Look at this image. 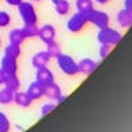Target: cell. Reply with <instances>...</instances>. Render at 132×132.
<instances>
[{
	"label": "cell",
	"instance_id": "obj_1",
	"mask_svg": "<svg viewBox=\"0 0 132 132\" xmlns=\"http://www.w3.org/2000/svg\"><path fill=\"white\" fill-rule=\"evenodd\" d=\"M96 40H98L99 44H106V45H110V46H116L119 42H122L123 33L108 25V27L101 28L98 30Z\"/></svg>",
	"mask_w": 132,
	"mask_h": 132
},
{
	"label": "cell",
	"instance_id": "obj_2",
	"mask_svg": "<svg viewBox=\"0 0 132 132\" xmlns=\"http://www.w3.org/2000/svg\"><path fill=\"white\" fill-rule=\"evenodd\" d=\"M56 62H57V66L61 70V73H63L65 75L74 77V75L78 74V63H77V61L71 56H69V54L61 52L56 57Z\"/></svg>",
	"mask_w": 132,
	"mask_h": 132
},
{
	"label": "cell",
	"instance_id": "obj_3",
	"mask_svg": "<svg viewBox=\"0 0 132 132\" xmlns=\"http://www.w3.org/2000/svg\"><path fill=\"white\" fill-rule=\"evenodd\" d=\"M85 16H86L87 23L95 25L98 29L108 27L110 23H111V17H110V15L106 12V11H103V9L93 8L90 12H87Z\"/></svg>",
	"mask_w": 132,
	"mask_h": 132
},
{
	"label": "cell",
	"instance_id": "obj_4",
	"mask_svg": "<svg viewBox=\"0 0 132 132\" xmlns=\"http://www.w3.org/2000/svg\"><path fill=\"white\" fill-rule=\"evenodd\" d=\"M17 11H19V15H20L24 24H37L38 16H37V12H36V7L33 5L32 2H25V0H23V2L17 5Z\"/></svg>",
	"mask_w": 132,
	"mask_h": 132
},
{
	"label": "cell",
	"instance_id": "obj_5",
	"mask_svg": "<svg viewBox=\"0 0 132 132\" xmlns=\"http://www.w3.org/2000/svg\"><path fill=\"white\" fill-rule=\"evenodd\" d=\"M89 24L87 23V20H86V16L81 12H75L73 15L69 16L68 21H66V29H68L70 33H81L86 25Z\"/></svg>",
	"mask_w": 132,
	"mask_h": 132
},
{
	"label": "cell",
	"instance_id": "obj_6",
	"mask_svg": "<svg viewBox=\"0 0 132 132\" xmlns=\"http://www.w3.org/2000/svg\"><path fill=\"white\" fill-rule=\"evenodd\" d=\"M37 37L44 42V44H48L53 40H56L57 37V29L54 25L52 24H44L42 27L38 28V35Z\"/></svg>",
	"mask_w": 132,
	"mask_h": 132
},
{
	"label": "cell",
	"instance_id": "obj_7",
	"mask_svg": "<svg viewBox=\"0 0 132 132\" xmlns=\"http://www.w3.org/2000/svg\"><path fill=\"white\" fill-rule=\"evenodd\" d=\"M36 81L45 87L46 85L56 81V77H54L53 71L48 68V66H42V68L36 69Z\"/></svg>",
	"mask_w": 132,
	"mask_h": 132
},
{
	"label": "cell",
	"instance_id": "obj_8",
	"mask_svg": "<svg viewBox=\"0 0 132 132\" xmlns=\"http://www.w3.org/2000/svg\"><path fill=\"white\" fill-rule=\"evenodd\" d=\"M77 63H78V74H83V75L93 74L98 69V66H99V63L95 60L89 58V57L77 61Z\"/></svg>",
	"mask_w": 132,
	"mask_h": 132
},
{
	"label": "cell",
	"instance_id": "obj_9",
	"mask_svg": "<svg viewBox=\"0 0 132 132\" xmlns=\"http://www.w3.org/2000/svg\"><path fill=\"white\" fill-rule=\"evenodd\" d=\"M115 20H116V24L122 29L131 28L132 27V11L123 7L120 11H118V13L115 16Z\"/></svg>",
	"mask_w": 132,
	"mask_h": 132
},
{
	"label": "cell",
	"instance_id": "obj_10",
	"mask_svg": "<svg viewBox=\"0 0 132 132\" xmlns=\"http://www.w3.org/2000/svg\"><path fill=\"white\" fill-rule=\"evenodd\" d=\"M0 69L5 74H17V69H19L17 58H13L11 56L4 54L2 60H0Z\"/></svg>",
	"mask_w": 132,
	"mask_h": 132
},
{
	"label": "cell",
	"instance_id": "obj_11",
	"mask_svg": "<svg viewBox=\"0 0 132 132\" xmlns=\"http://www.w3.org/2000/svg\"><path fill=\"white\" fill-rule=\"evenodd\" d=\"M61 94H62V90H61L60 85L56 83V81L44 87V96H46L49 101H52V102H56Z\"/></svg>",
	"mask_w": 132,
	"mask_h": 132
},
{
	"label": "cell",
	"instance_id": "obj_12",
	"mask_svg": "<svg viewBox=\"0 0 132 132\" xmlns=\"http://www.w3.org/2000/svg\"><path fill=\"white\" fill-rule=\"evenodd\" d=\"M50 60H52V57L49 56V53L46 50L37 52L35 56L32 57V66L35 69L42 68V66H48V63L50 62Z\"/></svg>",
	"mask_w": 132,
	"mask_h": 132
},
{
	"label": "cell",
	"instance_id": "obj_13",
	"mask_svg": "<svg viewBox=\"0 0 132 132\" xmlns=\"http://www.w3.org/2000/svg\"><path fill=\"white\" fill-rule=\"evenodd\" d=\"M13 102L16 103V106L21 107V108H28L32 106L33 101H32V98L28 95L27 91H15V95H13Z\"/></svg>",
	"mask_w": 132,
	"mask_h": 132
},
{
	"label": "cell",
	"instance_id": "obj_14",
	"mask_svg": "<svg viewBox=\"0 0 132 132\" xmlns=\"http://www.w3.org/2000/svg\"><path fill=\"white\" fill-rule=\"evenodd\" d=\"M25 91L32 98V101L35 102V101H38V99H41L44 96V86L40 85L37 81H33L28 85V89Z\"/></svg>",
	"mask_w": 132,
	"mask_h": 132
},
{
	"label": "cell",
	"instance_id": "obj_15",
	"mask_svg": "<svg viewBox=\"0 0 132 132\" xmlns=\"http://www.w3.org/2000/svg\"><path fill=\"white\" fill-rule=\"evenodd\" d=\"M52 5L58 16L69 15L71 9V4L69 0H52Z\"/></svg>",
	"mask_w": 132,
	"mask_h": 132
},
{
	"label": "cell",
	"instance_id": "obj_16",
	"mask_svg": "<svg viewBox=\"0 0 132 132\" xmlns=\"http://www.w3.org/2000/svg\"><path fill=\"white\" fill-rule=\"evenodd\" d=\"M25 40H27V37L23 32V28H13L8 33V41L12 42V44H19V45H21Z\"/></svg>",
	"mask_w": 132,
	"mask_h": 132
},
{
	"label": "cell",
	"instance_id": "obj_17",
	"mask_svg": "<svg viewBox=\"0 0 132 132\" xmlns=\"http://www.w3.org/2000/svg\"><path fill=\"white\" fill-rule=\"evenodd\" d=\"M4 86L7 87V89H9L11 91H17L20 90V79H19V77L17 74H7L5 77V82H4Z\"/></svg>",
	"mask_w": 132,
	"mask_h": 132
},
{
	"label": "cell",
	"instance_id": "obj_18",
	"mask_svg": "<svg viewBox=\"0 0 132 132\" xmlns=\"http://www.w3.org/2000/svg\"><path fill=\"white\" fill-rule=\"evenodd\" d=\"M75 8L77 12L86 15L94 8V0H75Z\"/></svg>",
	"mask_w": 132,
	"mask_h": 132
},
{
	"label": "cell",
	"instance_id": "obj_19",
	"mask_svg": "<svg viewBox=\"0 0 132 132\" xmlns=\"http://www.w3.org/2000/svg\"><path fill=\"white\" fill-rule=\"evenodd\" d=\"M4 54L11 56V57H13V58H19L21 56V45L9 42L8 45L4 48Z\"/></svg>",
	"mask_w": 132,
	"mask_h": 132
},
{
	"label": "cell",
	"instance_id": "obj_20",
	"mask_svg": "<svg viewBox=\"0 0 132 132\" xmlns=\"http://www.w3.org/2000/svg\"><path fill=\"white\" fill-rule=\"evenodd\" d=\"M13 95L15 93L11 91L9 89L4 86L3 89H0V104H11L13 103Z\"/></svg>",
	"mask_w": 132,
	"mask_h": 132
},
{
	"label": "cell",
	"instance_id": "obj_21",
	"mask_svg": "<svg viewBox=\"0 0 132 132\" xmlns=\"http://www.w3.org/2000/svg\"><path fill=\"white\" fill-rule=\"evenodd\" d=\"M48 53H49V56L52 57V58H56L58 54L62 52L61 50V45L56 41V40H53V41H50V42H48L46 44V49H45Z\"/></svg>",
	"mask_w": 132,
	"mask_h": 132
},
{
	"label": "cell",
	"instance_id": "obj_22",
	"mask_svg": "<svg viewBox=\"0 0 132 132\" xmlns=\"http://www.w3.org/2000/svg\"><path fill=\"white\" fill-rule=\"evenodd\" d=\"M23 32L27 38H35L38 35V27H37V24H24Z\"/></svg>",
	"mask_w": 132,
	"mask_h": 132
},
{
	"label": "cell",
	"instance_id": "obj_23",
	"mask_svg": "<svg viewBox=\"0 0 132 132\" xmlns=\"http://www.w3.org/2000/svg\"><path fill=\"white\" fill-rule=\"evenodd\" d=\"M11 127H12V124H11V120L7 116V114L0 111V132H9Z\"/></svg>",
	"mask_w": 132,
	"mask_h": 132
},
{
	"label": "cell",
	"instance_id": "obj_24",
	"mask_svg": "<svg viewBox=\"0 0 132 132\" xmlns=\"http://www.w3.org/2000/svg\"><path fill=\"white\" fill-rule=\"evenodd\" d=\"M56 107H57V104L54 103V102L44 103V104L41 106V108H40V115H41V118H42V116H46L48 114H50L52 111H54V110H56Z\"/></svg>",
	"mask_w": 132,
	"mask_h": 132
},
{
	"label": "cell",
	"instance_id": "obj_25",
	"mask_svg": "<svg viewBox=\"0 0 132 132\" xmlns=\"http://www.w3.org/2000/svg\"><path fill=\"white\" fill-rule=\"evenodd\" d=\"M11 24V15L7 11H0V28H7Z\"/></svg>",
	"mask_w": 132,
	"mask_h": 132
},
{
	"label": "cell",
	"instance_id": "obj_26",
	"mask_svg": "<svg viewBox=\"0 0 132 132\" xmlns=\"http://www.w3.org/2000/svg\"><path fill=\"white\" fill-rule=\"evenodd\" d=\"M111 50H112V46L106 45V44H101V46H99V58H101V60H106L110 56Z\"/></svg>",
	"mask_w": 132,
	"mask_h": 132
},
{
	"label": "cell",
	"instance_id": "obj_27",
	"mask_svg": "<svg viewBox=\"0 0 132 132\" xmlns=\"http://www.w3.org/2000/svg\"><path fill=\"white\" fill-rule=\"evenodd\" d=\"M21 2H23V0H5V3L11 7H17Z\"/></svg>",
	"mask_w": 132,
	"mask_h": 132
},
{
	"label": "cell",
	"instance_id": "obj_28",
	"mask_svg": "<svg viewBox=\"0 0 132 132\" xmlns=\"http://www.w3.org/2000/svg\"><path fill=\"white\" fill-rule=\"evenodd\" d=\"M66 98H68V95H65V94H61V95L58 96V99H57V101L54 102V103H56V104L58 106V104H61L62 102H65V101H66Z\"/></svg>",
	"mask_w": 132,
	"mask_h": 132
},
{
	"label": "cell",
	"instance_id": "obj_29",
	"mask_svg": "<svg viewBox=\"0 0 132 132\" xmlns=\"http://www.w3.org/2000/svg\"><path fill=\"white\" fill-rule=\"evenodd\" d=\"M5 77H7V74L0 69V86H4V82H5Z\"/></svg>",
	"mask_w": 132,
	"mask_h": 132
},
{
	"label": "cell",
	"instance_id": "obj_30",
	"mask_svg": "<svg viewBox=\"0 0 132 132\" xmlns=\"http://www.w3.org/2000/svg\"><path fill=\"white\" fill-rule=\"evenodd\" d=\"M123 5H124V8L132 11V0H123Z\"/></svg>",
	"mask_w": 132,
	"mask_h": 132
},
{
	"label": "cell",
	"instance_id": "obj_31",
	"mask_svg": "<svg viewBox=\"0 0 132 132\" xmlns=\"http://www.w3.org/2000/svg\"><path fill=\"white\" fill-rule=\"evenodd\" d=\"M94 2L99 5H106V4H108L110 2H111V0H94Z\"/></svg>",
	"mask_w": 132,
	"mask_h": 132
},
{
	"label": "cell",
	"instance_id": "obj_32",
	"mask_svg": "<svg viewBox=\"0 0 132 132\" xmlns=\"http://www.w3.org/2000/svg\"><path fill=\"white\" fill-rule=\"evenodd\" d=\"M16 128H17L19 131H24V128H23V126H16Z\"/></svg>",
	"mask_w": 132,
	"mask_h": 132
},
{
	"label": "cell",
	"instance_id": "obj_33",
	"mask_svg": "<svg viewBox=\"0 0 132 132\" xmlns=\"http://www.w3.org/2000/svg\"><path fill=\"white\" fill-rule=\"evenodd\" d=\"M32 3H38V2H42V0H30Z\"/></svg>",
	"mask_w": 132,
	"mask_h": 132
},
{
	"label": "cell",
	"instance_id": "obj_34",
	"mask_svg": "<svg viewBox=\"0 0 132 132\" xmlns=\"http://www.w3.org/2000/svg\"><path fill=\"white\" fill-rule=\"evenodd\" d=\"M0 45H2V38H0Z\"/></svg>",
	"mask_w": 132,
	"mask_h": 132
}]
</instances>
